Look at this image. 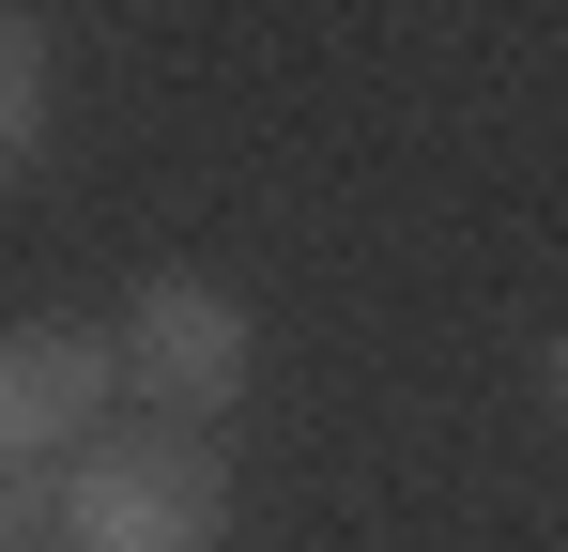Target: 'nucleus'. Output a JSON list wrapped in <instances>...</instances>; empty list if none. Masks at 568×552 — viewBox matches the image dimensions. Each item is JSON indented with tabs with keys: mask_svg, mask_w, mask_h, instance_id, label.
Segmentation results:
<instances>
[{
	"mask_svg": "<svg viewBox=\"0 0 568 552\" xmlns=\"http://www.w3.org/2000/svg\"><path fill=\"white\" fill-rule=\"evenodd\" d=\"M47 552H231V476L200 430H93L62 460Z\"/></svg>",
	"mask_w": 568,
	"mask_h": 552,
	"instance_id": "obj_1",
	"label": "nucleus"
},
{
	"mask_svg": "<svg viewBox=\"0 0 568 552\" xmlns=\"http://www.w3.org/2000/svg\"><path fill=\"white\" fill-rule=\"evenodd\" d=\"M246 368H262V323L215 276H139V307L108 323V384H139L170 430H215L246 399Z\"/></svg>",
	"mask_w": 568,
	"mask_h": 552,
	"instance_id": "obj_2",
	"label": "nucleus"
},
{
	"mask_svg": "<svg viewBox=\"0 0 568 552\" xmlns=\"http://www.w3.org/2000/svg\"><path fill=\"white\" fill-rule=\"evenodd\" d=\"M108 399H123V384H108L93 323H0V460H47V476H62V460L108 430Z\"/></svg>",
	"mask_w": 568,
	"mask_h": 552,
	"instance_id": "obj_3",
	"label": "nucleus"
},
{
	"mask_svg": "<svg viewBox=\"0 0 568 552\" xmlns=\"http://www.w3.org/2000/svg\"><path fill=\"white\" fill-rule=\"evenodd\" d=\"M31 154H47V31L0 0V184L31 170Z\"/></svg>",
	"mask_w": 568,
	"mask_h": 552,
	"instance_id": "obj_4",
	"label": "nucleus"
},
{
	"mask_svg": "<svg viewBox=\"0 0 568 552\" xmlns=\"http://www.w3.org/2000/svg\"><path fill=\"white\" fill-rule=\"evenodd\" d=\"M47 522H62V476L47 460H0V552H47Z\"/></svg>",
	"mask_w": 568,
	"mask_h": 552,
	"instance_id": "obj_5",
	"label": "nucleus"
}]
</instances>
